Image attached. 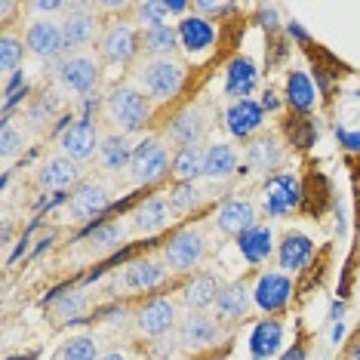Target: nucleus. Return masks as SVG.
<instances>
[{
	"label": "nucleus",
	"mask_w": 360,
	"mask_h": 360,
	"mask_svg": "<svg viewBox=\"0 0 360 360\" xmlns=\"http://www.w3.org/2000/svg\"><path fill=\"white\" fill-rule=\"evenodd\" d=\"M185 65L179 59H148L136 68V84L151 102H169L185 86Z\"/></svg>",
	"instance_id": "nucleus-1"
},
{
	"label": "nucleus",
	"mask_w": 360,
	"mask_h": 360,
	"mask_svg": "<svg viewBox=\"0 0 360 360\" xmlns=\"http://www.w3.org/2000/svg\"><path fill=\"white\" fill-rule=\"evenodd\" d=\"M151 99L142 93V89L136 86H117L114 93L105 99V114H108V120L114 127H117V133H139V129H145V124L151 120Z\"/></svg>",
	"instance_id": "nucleus-2"
},
{
	"label": "nucleus",
	"mask_w": 360,
	"mask_h": 360,
	"mask_svg": "<svg viewBox=\"0 0 360 360\" xmlns=\"http://www.w3.org/2000/svg\"><path fill=\"white\" fill-rule=\"evenodd\" d=\"M169 167H173V160H169L167 145L160 139L148 136L142 142H136L133 160H129V179H133V185H151L167 176Z\"/></svg>",
	"instance_id": "nucleus-3"
},
{
	"label": "nucleus",
	"mask_w": 360,
	"mask_h": 360,
	"mask_svg": "<svg viewBox=\"0 0 360 360\" xmlns=\"http://www.w3.org/2000/svg\"><path fill=\"white\" fill-rule=\"evenodd\" d=\"M99 77H102L99 62L86 53H71L56 65V80H59V86L71 96H89L99 86Z\"/></svg>",
	"instance_id": "nucleus-4"
},
{
	"label": "nucleus",
	"mask_w": 360,
	"mask_h": 360,
	"mask_svg": "<svg viewBox=\"0 0 360 360\" xmlns=\"http://www.w3.org/2000/svg\"><path fill=\"white\" fill-rule=\"evenodd\" d=\"M203 256H207V237H203L200 228H185L169 237V243H163V252L160 259L167 262L169 271L182 274V271H191L198 268Z\"/></svg>",
	"instance_id": "nucleus-5"
},
{
	"label": "nucleus",
	"mask_w": 360,
	"mask_h": 360,
	"mask_svg": "<svg viewBox=\"0 0 360 360\" xmlns=\"http://www.w3.org/2000/svg\"><path fill=\"white\" fill-rule=\"evenodd\" d=\"M299 200H302L299 176H292V173H274V176H268L265 188H262V207H265V212L271 219L290 216V212L299 207Z\"/></svg>",
	"instance_id": "nucleus-6"
},
{
	"label": "nucleus",
	"mask_w": 360,
	"mask_h": 360,
	"mask_svg": "<svg viewBox=\"0 0 360 360\" xmlns=\"http://www.w3.org/2000/svg\"><path fill=\"white\" fill-rule=\"evenodd\" d=\"M99 145H102V133L89 117L71 120V124L62 129V136H59V154H65V158H71L77 163L93 158V154L99 151Z\"/></svg>",
	"instance_id": "nucleus-7"
},
{
	"label": "nucleus",
	"mask_w": 360,
	"mask_h": 360,
	"mask_svg": "<svg viewBox=\"0 0 360 360\" xmlns=\"http://www.w3.org/2000/svg\"><path fill=\"white\" fill-rule=\"evenodd\" d=\"M108 207H111V191L102 182H96V179L80 182L75 191H71L68 203H65L71 222H93V219L102 216Z\"/></svg>",
	"instance_id": "nucleus-8"
},
{
	"label": "nucleus",
	"mask_w": 360,
	"mask_h": 360,
	"mask_svg": "<svg viewBox=\"0 0 360 360\" xmlns=\"http://www.w3.org/2000/svg\"><path fill=\"white\" fill-rule=\"evenodd\" d=\"M179 345L182 351H203V348H212L219 345L222 339V330H219V321L210 317L207 311H188L179 323Z\"/></svg>",
	"instance_id": "nucleus-9"
},
{
	"label": "nucleus",
	"mask_w": 360,
	"mask_h": 360,
	"mask_svg": "<svg viewBox=\"0 0 360 360\" xmlns=\"http://www.w3.org/2000/svg\"><path fill=\"white\" fill-rule=\"evenodd\" d=\"M25 46L37 59H59L65 50V34H62V22L56 19H31L25 28Z\"/></svg>",
	"instance_id": "nucleus-10"
},
{
	"label": "nucleus",
	"mask_w": 360,
	"mask_h": 360,
	"mask_svg": "<svg viewBox=\"0 0 360 360\" xmlns=\"http://www.w3.org/2000/svg\"><path fill=\"white\" fill-rule=\"evenodd\" d=\"M292 299V281L283 271H265L259 274L256 286H252V305L265 314H277L286 308V302Z\"/></svg>",
	"instance_id": "nucleus-11"
},
{
	"label": "nucleus",
	"mask_w": 360,
	"mask_h": 360,
	"mask_svg": "<svg viewBox=\"0 0 360 360\" xmlns=\"http://www.w3.org/2000/svg\"><path fill=\"white\" fill-rule=\"evenodd\" d=\"M265 127V108L256 99H240L225 108V129L237 142H247Z\"/></svg>",
	"instance_id": "nucleus-12"
},
{
	"label": "nucleus",
	"mask_w": 360,
	"mask_h": 360,
	"mask_svg": "<svg viewBox=\"0 0 360 360\" xmlns=\"http://www.w3.org/2000/svg\"><path fill=\"white\" fill-rule=\"evenodd\" d=\"M139 46H142V40L136 37V31L129 28L127 22H114L99 37V56H102V62H111V65L129 62Z\"/></svg>",
	"instance_id": "nucleus-13"
},
{
	"label": "nucleus",
	"mask_w": 360,
	"mask_h": 360,
	"mask_svg": "<svg viewBox=\"0 0 360 360\" xmlns=\"http://www.w3.org/2000/svg\"><path fill=\"white\" fill-rule=\"evenodd\" d=\"M176 302L173 299H151L145 302L142 308L136 311V326L142 335H148V339H160V335H167L169 330L176 326Z\"/></svg>",
	"instance_id": "nucleus-14"
},
{
	"label": "nucleus",
	"mask_w": 360,
	"mask_h": 360,
	"mask_svg": "<svg viewBox=\"0 0 360 360\" xmlns=\"http://www.w3.org/2000/svg\"><path fill=\"white\" fill-rule=\"evenodd\" d=\"M179 31V46L188 53V56H203L212 50V44H216L219 31L212 25V19H203L198 13H188L182 22L176 25Z\"/></svg>",
	"instance_id": "nucleus-15"
},
{
	"label": "nucleus",
	"mask_w": 360,
	"mask_h": 360,
	"mask_svg": "<svg viewBox=\"0 0 360 360\" xmlns=\"http://www.w3.org/2000/svg\"><path fill=\"white\" fill-rule=\"evenodd\" d=\"M169 277V268L163 259H136L124 268V277H120V286L129 292H148V290H158V286Z\"/></svg>",
	"instance_id": "nucleus-16"
},
{
	"label": "nucleus",
	"mask_w": 360,
	"mask_h": 360,
	"mask_svg": "<svg viewBox=\"0 0 360 360\" xmlns=\"http://www.w3.org/2000/svg\"><path fill=\"white\" fill-rule=\"evenodd\" d=\"M256 219H259V210H256V203H252L250 198H231V200H225L222 207H219L212 222H216V228L222 234L240 237L243 231H250L252 225H259Z\"/></svg>",
	"instance_id": "nucleus-17"
},
{
	"label": "nucleus",
	"mask_w": 360,
	"mask_h": 360,
	"mask_svg": "<svg viewBox=\"0 0 360 360\" xmlns=\"http://www.w3.org/2000/svg\"><path fill=\"white\" fill-rule=\"evenodd\" d=\"M96 31H99V22L96 15L86 10V6H68L62 19V34H65V50H84L96 40Z\"/></svg>",
	"instance_id": "nucleus-18"
},
{
	"label": "nucleus",
	"mask_w": 360,
	"mask_h": 360,
	"mask_svg": "<svg viewBox=\"0 0 360 360\" xmlns=\"http://www.w3.org/2000/svg\"><path fill=\"white\" fill-rule=\"evenodd\" d=\"M207 127H210V120L200 108H185L169 120L167 139L176 148H194V145H200V139L207 136Z\"/></svg>",
	"instance_id": "nucleus-19"
},
{
	"label": "nucleus",
	"mask_w": 360,
	"mask_h": 360,
	"mask_svg": "<svg viewBox=\"0 0 360 360\" xmlns=\"http://www.w3.org/2000/svg\"><path fill=\"white\" fill-rule=\"evenodd\" d=\"M259 86V68L256 62L247 59V56H234L231 62L225 65V96L231 102L250 99Z\"/></svg>",
	"instance_id": "nucleus-20"
},
{
	"label": "nucleus",
	"mask_w": 360,
	"mask_h": 360,
	"mask_svg": "<svg viewBox=\"0 0 360 360\" xmlns=\"http://www.w3.org/2000/svg\"><path fill=\"white\" fill-rule=\"evenodd\" d=\"M37 182L40 188H46V191H68L71 185H80V163L65 158V154H56V158L44 160L37 169Z\"/></svg>",
	"instance_id": "nucleus-21"
},
{
	"label": "nucleus",
	"mask_w": 360,
	"mask_h": 360,
	"mask_svg": "<svg viewBox=\"0 0 360 360\" xmlns=\"http://www.w3.org/2000/svg\"><path fill=\"white\" fill-rule=\"evenodd\" d=\"M240 167V151L231 142H212L203 148V179L210 182H225Z\"/></svg>",
	"instance_id": "nucleus-22"
},
{
	"label": "nucleus",
	"mask_w": 360,
	"mask_h": 360,
	"mask_svg": "<svg viewBox=\"0 0 360 360\" xmlns=\"http://www.w3.org/2000/svg\"><path fill=\"white\" fill-rule=\"evenodd\" d=\"M173 207H169L167 194H154V198H145L133 212V228L139 234H158L163 231L169 222H173Z\"/></svg>",
	"instance_id": "nucleus-23"
},
{
	"label": "nucleus",
	"mask_w": 360,
	"mask_h": 360,
	"mask_svg": "<svg viewBox=\"0 0 360 360\" xmlns=\"http://www.w3.org/2000/svg\"><path fill=\"white\" fill-rule=\"evenodd\" d=\"M314 256V240H311L308 234H299V231H290L281 240V247H277V265H281L283 274H296L302 268L311 262Z\"/></svg>",
	"instance_id": "nucleus-24"
},
{
	"label": "nucleus",
	"mask_w": 360,
	"mask_h": 360,
	"mask_svg": "<svg viewBox=\"0 0 360 360\" xmlns=\"http://www.w3.org/2000/svg\"><path fill=\"white\" fill-rule=\"evenodd\" d=\"M237 252L247 265H262L274 256V231L268 225H252L250 231L237 237Z\"/></svg>",
	"instance_id": "nucleus-25"
},
{
	"label": "nucleus",
	"mask_w": 360,
	"mask_h": 360,
	"mask_svg": "<svg viewBox=\"0 0 360 360\" xmlns=\"http://www.w3.org/2000/svg\"><path fill=\"white\" fill-rule=\"evenodd\" d=\"M283 160V145L277 136H259L247 145V154H243V163L252 169V173H271V169L281 167Z\"/></svg>",
	"instance_id": "nucleus-26"
},
{
	"label": "nucleus",
	"mask_w": 360,
	"mask_h": 360,
	"mask_svg": "<svg viewBox=\"0 0 360 360\" xmlns=\"http://www.w3.org/2000/svg\"><path fill=\"white\" fill-rule=\"evenodd\" d=\"M252 305V290L243 281H234V283H225L219 290V299H216V317L219 321H240L243 314L250 311Z\"/></svg>",
	"instance_id": "nucleus-27"
},
{
	"label": "nucleus",
	"mask_w": 360,
	"mask_h": 360,
	"mask_svg": "<svg viewBox=\"0 0 360 360\" xmlns=\"http://www.w3.org/2000/svg\"><path fill=\"white\" fill-rule=\"evenodd\" d=\"M133 151L136 145L129 142L127 133H108L102 136V145H99V163L108 173H120V169H129Z\"/></svg>",
	"instance_id": "nucleus-28"
},
{
	"label": "nucleus",
	"mask_w": 360,
	"mask_h": 360,
	"mask_svg": "<svg viewBox=\"0 0 360 360\" xmlns=\"http://www.w3.org/2000/svg\"><path fill=\"white\" fill-rule=\"evenodd\" d=\"M281 348H283V326L277 323L274 317H268V321H259L256 326H252V333H250V351H252V357L268 360V357H274Z\"/></svg>",
	"instance_id": "nucleus-29"
},
{
	"label": "nucleus",
	"mask_w": 360,
	"mask_h": 360,
	"mask_svg": "<svg viewBox=\"0 0 360 360\" xmlns=\"http://www.w3.org/2000/svg\"><path fill=\"white\" fill-rule=\"evenodd\" d=\"M219 290H222V286H219V281L212 274H194L182 290V302L188 305V311H207L216 305Z\"/></svg>",
	"instance_id": "nucleus-30"
},
{
	"label": "nucleus",
	"mask_w": 360,
	"mask_h": 360,
	"mask_svg": "<svg viewBox=\"0 0 360 360\" xmlns=\"http://www.w3.org/2000/svg\"><path fill=\"white\" fill-rule=\"evenodd\" d=\"M286 105H290L292 111H311L317 105V89H314V80H311L305 71H290V77H286Z\"/></svg>",
	"instance_id": "nucleus-31"
},
{
	"label": "nucleus",
	"mask_w": 360,
	"mask_h": 360,
	"mask_svg": "<svg viewBox=\"0 0 360 360\" xmlns=\"http://www.w3.org/2000/svg\"><path fill=\"white\" fill-rule=\"evenodd\" d=\"M142 50L148 53L151 59H173L179 50V31L173 25L142 31Z\"/></svg>",
	"instance_id": "nucleus-32"
},
{
	"label": "nucleus",
	"mask_w": 360,
	"mask_h": 360,
	"mask_svg": "<svg viewBox=\"0 0 360 360\" xmlns=\"http://www.w3.org/2000/svg\"><path fill=\"white\" fill-rule=\"evenodd\" d=\"M84 237L89 240V247H93L96 252H111L124 243L127 228L120 222H99V225H86Z\"/></svg>",
	"instance_id": "nucleus-33"
},
{
	"label": "nucleus",
	"mask_w": 360,
	"mask_h": 360,
	"mask_svg": "<svg viewBox=\"0 0 360 360\" xmlns=\"http://www.w3.org/2000/svg\"><path fill=\"white\" fill-rule=\"evenodd\" d=\"M169 173H173L179 182H198L203 176V148L200 145H194V148H176Z\"/></svg>",
	"instance_id": "nucleus-34"
},
{
	"label": "nucleus",
	"mask_w": 360,
	"mask_h": 360,
	"mask_svg": "<svg viewBox=\"0 0 360 360\" xmlns=\"http://www.w3.org/2000/svg\"><path fill=\"white\" fill-rule=\"evenodd\" d=\"M59 111H62V99H59L56 93H44V96H37V99L28 105V111H25L28 127H34V129H46L56 117H59Z\"/></svg>",
	"instance_id": "nucleus-35"
},
{
	"label": "nucleus",
	"mask_w": 360,
	"mask_h": 360,
	"mask_svg": "<svg viewBox=\"0 0 360 360\" xmlns=\"http://www.w3.org/2000/svg\"><path fill=\"white\" fill-rule=\"evenodd\" d=\"M167 200H169V207H173L176 216H188V212H194L200 207L203 191L198 188V182H179L167 191Z\"/></svg>",
	"instance_id": "nucleus-36"
},
{
	"label": "nucleus",
	"mask_w": 360,
	"mask_h": 360,
	"mask_svg": "<svg viewBox=\"0 0 360 360\" xmlns=\"http://www.w3.org/2000/svg\"><path fill=\"white\" fill-rule=\"evenodd\" d=\"M25 50H28V46L22 44V37L10 34V31L0 37V71H4L6 77L19 75L22 62H25Z\"/></svg>",
	"instance_id": "nucleus-37"
},
{
	"label": "nucleus",
	"mask_w": 360,
	"mask_h": 360,
	"mask_svg": "<svg viewBox=\"0 0 360 360\" xmlns=\"http://www.w3.org/2000/svg\"><path fill=\"white\" fill-rule=\"evenodd\" d=\"M59 360H99V342H96V335H71L59 351Z\"/></svg>",
	"instance_id": "nucleus-38"
},
{
	"label": "nucleus",
	"mask_w": 360,
	"mask_h": 360,
	"mask_svg": "<svg viewBox=\"0 0 360 360\" xmlns=\"http://www.w3.org/2000/svg\"><path fill=\"white\" fill-rule=\"evenodd\" d=\"M136 15H139V25H142V31L169 25V6H167V0H145V4L136 6Z\"/></svg>",
	"instance_id": "nucleus-39"
},
{
	"label": "nucleus",
	"mask_w": 360,
	"mask_h": 360,
	"mask_svg": "<svg viewBox=\"0 0 360 360\" xmlns=\"http://www.w3.org/2000/svg\"><path fill=\"white\" fill-rule=\"evenodd\" d=\"M25 145H28V136L6 117L4 127H0V154H4V160H13Z\"/></svg>",
	"instance_id": "nucleus-40"
},
{
	"label": "nucleus",
	"mask_w": 360,
	"mask_h": 360,
	"mask_svg": "<svg viewBox=\"0 0 360 360\" xmlns=\"http://www.w3.org/2000/svg\"><path fill=\"white\" fill-rule=\"evenodd\" d=\"M84 308H86L84 292H65V296H59V302L53 305V314L59 317V321H77V317L84 314Z\"/></svg>",
	"instance_id": "nucleus-41"
},
{
	"label": "nucleus",
	"mask_w": 360,
	"mask_h": 360,
	"mask_svg": "<svg viewBox=\"0 0 360 360\" xmlns=\"http://www.w3.org/2000/svg\"><path fill=\"white\" fill-rule=\"evenodd\" d=\"M25 93H28V84H25V75L19 71V75H13V80H10V84H6V89H4V108L10 111L13 105L19 102Z\"/></svg>",
	"instance_id": "nucleus-42"
},
{
	"label": "nucleus",
	"mask_w": 360,
	"mask_h": 360,
	"mask_svg": "<svg viewBox=\"0 0 360 360\" xmlns=\"http://www.w3.org/2000/svg\"><path fill=\"white\" fill-rule=\"evenodd\" d=\"M31 13H37V19H50L53 13H68V4H59V0H34Z\"/></svg>",
	"instance_id": "nucleus-43"
},
{
	"label": "nucleus",
	"mask_w": 360,
	"mask_h": 360,
	"mask_svg": "<svg viewBox=\"0 0 360 360\" xmlns=\"http://www.w3.org/2000/svg\"><path fill=\"white\" fill-rule=\"evenodd\" d=\"M234 6L231 4H212V0H194V13L203 15V19H210V15H225L231 13Z\"/></svg>",
	"instance_id": "nucleus-44"
},
{
	"label": "nucleus",
	"mask_w": 360,
	"mask_h": 360,
	"mask_svg": "<svg viewBox=\"0 0 360 360\" xmlns=\"http://www.w3.org/2000/svg\"><path fill=\"white\" fill-rule=\"evenodd\" d=\"M259 102H262V108H265V114H268V111H271V114H274V111H281V99H277L274 89H265Z\"/></svg>",
	"instance_id": "nucleus-45"
},
{
	"label": "nucleus",
	"mask_w": 360,
	"mask_h": 360,
	"mask_svg": "<svg viewBox=\"0 0 360 360\" xmlns=\"http://www.w3.org/2000/svg\"><path fill=\"white\" fill-rule=\"evenodd\" d=\"M262 19H265V22H262L265 28H277V22H274V6H268V10L262 6Z\"/></svg>",
	"instance_id": "nucleus-46"
},
{
	"label": "nucleus",
	"mask_w": 360,
	"mask_h": 360,
	"mask_svg": "<svg viewBox=\"0 0 360 360\" xmlns=\"http://www.w3.org/2000/svg\"><path fill=\"white\" fill-rule=\"evenodd\" d=\"M283 360H305V348H290V351H286V354H283Z\"/></svg>",
	"instance_id": "nucleus-47"
},
{
	"label": "nucleus",
	"mask_w": 360,
	"mask_h": 360,
	"mask_svg": "<svg viewBox=\"0 0 360 360\" xmlns=\"http://www.w3.org/2000/svg\"><path fill=\"white\" fill-rule=\"evenodd\" d=\"M286 31H290V34H292V37H299V40H305V31H302V28L296 25V22H290V25H286Z\"/></svg>",
	"instance_id": "nucleus-48"
},
{
	"label": "nucleus",
	"mask_w": 360,
	"mask_h": 360,
	"mask_svg": "<svg viewBox=\"0 0 360 360\" xmlns=\"http://www.w3.org/2000/svg\"><path fill=\"white\" fill-rule=\"evenodd\" d=\"M99 360H129V357L124 354V351H108V354H102Z\"/></svg>",
	"instance_id": "nucleus-49"
},
{
	"label": "nucleus",
	"mask_w": 360,
	"mask_h": 360,
	"mask_svg": "<svg viewBox=\"0 0 360 360\" xmlns=\"http://www.w3.org/2000/svg\"><path fill=\"white\" fill-rule=\"evenodd\" d=\"M342 314H345V305H339V302H335V305H333V321L339 323V321H342Z\"/></svg>",
	"instance_id": "nucleus-50"
},
{
	"label": "nucleus",
	"mask_w": 360,
	"mask_h": 360,
	"mask_svg": "<svg viewBox=\"0 0 360 360\" xmlns=\"http://www.w3.org/2000/svg\"><path fill=\"white\" fill-rule=\"evenodd\" d=\"M342 335H345V323H335V330H333V342H339Z\"/></svg>",
	"instance_id": "nucleus-51"
},
{
	"label": "nucleus",
	"mask_w": 360,
	"mask_h": 360,
	"mask_svg": "<svg viewBox=\"0 0 360 360\" xmlns=\"http://www.w3.org/2000/svg\"><path fill=\"white\" fill-rule=\"evenodd\" d=\"M348 360H360V345H354V351L348 354Z\"/></svg>",
	"instance_id": "nucleus-52"
},
{
	"label": "nucleus",
	"mask_w": 360,
	"mask_h": 360,
	"mask_svg": "<svg viewBox=\"0 0 360 360\" xmlns=\"http://www.w3.org/2000/svg\"><path fill=\"white\" fill-rule=\"evenodd\" d=\"M219 360H228V357H219Z\"/></svg>",
	"instance_id": "nucleus-53"
},
{
	"label": "nucleus",
	"mask_w": 360,
	"mask_h": 360,
	"mask_svg": "<svg viewBox=\"0 0 360 360\" xmlns=\"http://www.w3.org/2000/svg\"><path fill=\"white\" fill-rule=\"evenodd\" d=\"M252 360H259V357H252Z\"/></svg>",
	"instance_id": "nucleus-54"
}]
</instances>
